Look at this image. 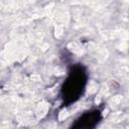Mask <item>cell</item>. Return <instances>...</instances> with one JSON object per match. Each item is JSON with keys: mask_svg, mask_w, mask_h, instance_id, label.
<instances>
[{"mask_svg": "<svg viewBox=\"0 0 129 129\" xmlns=\"http://www.w3.org/2000/svg\"><path fill=\"white\" fill-rule=\"evenodd\" d=\"M101 113L99 110H94L92 112L85 113L74 123L72 129H92L99 122Z\"/></svg>", "mask_w": 129, "mask_h": 129, "instance_id": "obj_2", "label": "cell"}, {"mask_svg": "<svg viewBox=\"0 0 129 129\" xmlns=\"http://www.w3.org/2000/svg\"><path fill=\"white\" fill-rule=\"evenodd\" d=\"M86 83L87 73L85 68L81 64L75 66L62 85L61 96L63 99V103L66 105H70L77 101L82 95Z\"/></svg>", "mask_w": 129, "mask_h": 129, "instance_id": "obj_1", "label": "cell"}]
</instances>
